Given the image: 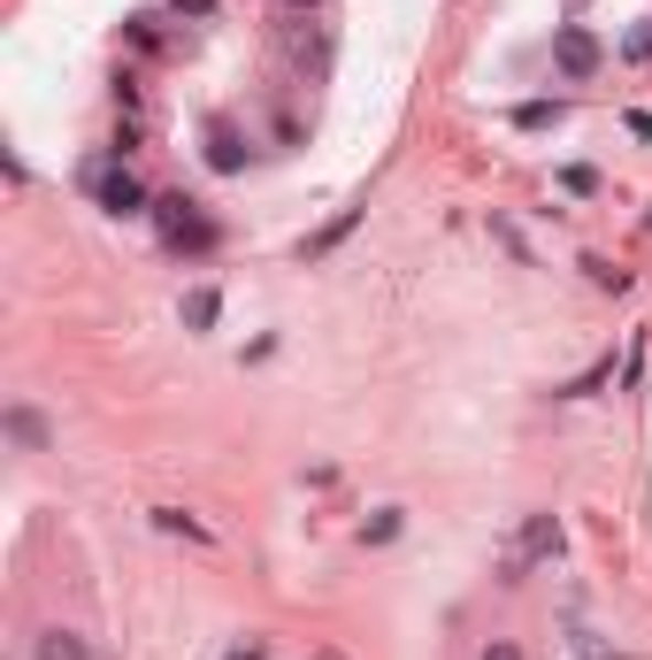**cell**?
Segmentation results:
<instances>
[{"label": "cell", "instance_id": "5bb4252c", "mask_svg": "<svg viewBox=\"0 0 652 660\" xmlns=\"http://www.w3.org/2000/svg\"><path fill=\"white\" fill-rule=\"evenodd\" d=\"M514 124H522V131H545V124H560V100H530Z\"/></svg>", "mask_w": 652, "mask_h": 660}, {"label": "cell", "instance_id": "7c38bea8", "mask_svg": "<svg viewBox=\"0 0 652 660\" xmlns=\"http://www.w3.org/2000/svg\"><path fill=\"white\" fill-rule=\"evenodd\" d=\"M353 223H361V207H345V215H338V223H330L323 238H308V246H300V254H330V246H338V238H345V231H353Z\"/></svg>", "mask_w": 652, "mask_h": 660}, {"label": "cell", "instance_id": "ffe728a7", "mask_svg": "<svg viewBox=\"0 0 652 660\" xmlns=\"http://www.w3.org/2000/svg\"><path fill=\"white\" fill-rule=\"evenodd\" d=\"M231 660H261V646H238V653H231Z\"/></svg>", "mask_w": 652, "mask_h": 660}, {"label": "cell", "instance_id": "6da1fadb", "mask_svg": "<svg viewBox=\"0 0 652 660\" xmlns=\"http://www.w3.org/2000/svg\"><path fill=\"white\" fill-rule=\"evenodd\" d=\"M85 184H93V200H100L108 215H147V207H154V200H147V184L116 162V155H93V162H85Z\"/></svg>", "mask_w": 652, "mask_h": 660}, {"label": "cell", "instance_id": "3957f363", "mask_svg": "<svg viewBox=\"0 0 652 660\" xmlns=\"http://www.w3.org/2000/svg\"><path fill=\"white\" fill-rule=\"evenodd\" d=\"M553 553H560V522H553V514H530V530H522V545L506 553V568H499V576L514 584L530 561H553Z\"/></svg>", "mask_w": 652, "mask_h": 660}, {"label": "cell", "instance_id": "7a4b0ae2", "mask_svg": "<svg viewBox=\"0 0 652 660\" xmlns=\"http://www.w3.org/2000/svg\"><path fill=\"white\" fill-rule=\"evenodd\" d=\"M553 62H560L568 85H584V77L599 70V39H591L584 23H560V31H553Z\"/></svg>", "mask_w": 652, "mask_h": 660}, {"label": "cell", "instance_id": "8992f818", "mask_svg": "<svg viewBox=\"0 0 652 660\" xmlns=\"http://www.w3.org/2000/svg\"><path fill=\"white\" fill-rule=\"evenodd\" d=\"M607 376H614V353H599L584 376H568V384H560V400H591V392H607Z\"/></svg>", "mask_w": 652, "mask_h": 660}, {"label": "cell", "instance_id": "30bf717a", "mask_svg": "<svg viewBox=\"0 0 652 660\" xmlns=\"http://www.w3.org/2000/svg\"><path fill=\"white\" fill-rule=\"evenodd\" d=\"M215 238H223V231H215V223H207V215H200V223H192V231H184V238H177V254H215Z\"/></svg>", "mask_w": 652, "mask_h": 660}, {"label": "cell", "instance_id": "52a82bcc", "mask_svg": "<svg viewBox=\"0 0 652 660\" xmlns=\"http://www.w3.org/2000/svg\"><path fill=\"white\" fill-rule=\"evenodd\" d=\"M223 316V300H215V285H200V292H184V330H215Z\"/></svg>", "mask_w": 652, "mask_h": 660}, {"label": "cell", "instance_id": "d6986e66", "mask_svg": "<svg viewBox=\"0 0 652 660\" xmlns=\"http://www.w3.org/2000/svg\"><path fill=\"white\" fill-rule=\"evenodd\" d=\"M484 660H522V653H514V646H484Z\"/></svg>", "mask_w": 652, "mask_h": 660}, {"label": "cell", "instance_id": "ac0fdd59", "mask_svg": "<svg viewBox=\"0 0 652 660\" xmlns=\"http://www.w3.org/2000/svg\"><path fill=\"white\" fill-rule=\"evenodd\" d=\"M576 653H584V660H630V653H607V646H599V638H584V630H576Z\"/></svg>", "mask_w": 652, "mask_h": 660}, {"label": "cell", "instance_id": "2e32d148", "mask_svg": "<svg viewBox=\"0 0 652 660\" xmlns=\"http://www.w3.org/2000/svg\"><path fill=\"white\" fill-rule=\"evenodd\" d=\"M560 192H576V200L599 192V169H560Z\"/></svg>", "mask_w": 652, "mask_h": 660}, {"label": "cell", "instance_id": "ba28073f", "mask_svg": "<svg viewBox=\"0 0 652 660\" xmlns=\"http://www.w3.org/2000/svg\"><path fill=\"white\" fill-rule=\"evenodd\" d=\"M207 162H215V169H238V162H246V147H238V131H231V124H215V131H207Z\"/></svg>", "mask_w": 652, "mask_h": 660}, {"label": "cell", "instance_id": "8fae6325", "mask_svg": "<svg viewBox=\"0 0 652 660\" xmlns=\"http://www.w3.org/2000/svg\"><path fill=\"white\" fill-rule=\"evenodd\" d=\"M361 537H368V545H392V537H399V507H376V514H368V530H361Z\"/></svg>", "mask_w": 652, "mask_h": 660}, {"label": "cell", "instance_id": "e0dca14e", "mask_svg": "<svg viewBox=\"0 0 652 660\" xmlns=\"http://www.w3.org/2000/svg\"><path fill=\"white\" fill-rule=\"evenodd\" d=\"M622 54H630V62H652V23H638V31L622 39Z\"/></svg>", "mask_w": 652, "mask_h": 660}, {"label": "cell", "instance_id": "5b68a950", "mask_svg": "<svg viewBox=\"0 0 652 660\" xmlns=\"http://www.w3.org/2000/svg\"><path fill=\"white\" fill-rule=\"evenodd\" d=\"M8 438H15L23 454H46V415H39V407H8Z\"/></svg>", "mask_w": 652, "mask_h": 660}, {"label": "cell", "instance_id": "4fadbf2b", "mask_svg": "<svg viewBox=\"0 0 652 660\" xmlns=\"http://www.w3.org/2000/svg\"><path fill=\"white\" fill-rule=\"evenodd\" d=\"M154 522H162L169 537H207V530H200V522H192L184 507H154Z\"/></svg>", "mask_w": 652, "mask_h": 660}, {"label": "cell", "instance_id": "277c9868", "mask_svg": "<svg viewBox=\"0 0 652 660\" xmlns=\"http://www.w3.org/2000/svg\"><path fill=\"white\" fill-rule=\"evenodd\" d=\"M154 223H162V238L177 246L192 223H200V200H184V192H169V200H154Z\"/></svg>", "mask_w": 652, "mask_h": 660}, {"label": "cell", "instance_id": "9a60e30c", "mask_svg": "<svg viewBox=\"0 0 652 660\" xmlns=\"http://www.w3.org/2000/svg\"><path fill=\"white\" fill-rule=\"evenodd\" d=\"M584 269H591V285H607V292H622V285H630V269H614V262H599V254H591Z\"/></svg>", "mask_w": 652, "mask_h": 660}, {"label": "cell", "instance_id": "9c48e42d", "mask_svg": "<svg viewBox=\"0 0 652 660\" xmlns=\"http://www.w3.org/2000/svg\"><path fill=\"white\" fill-rule=\"evenodd\" d=\"M39 660H85V638L77 630H46L39 638Z\"/></svg>", "mask_w": 652, "mask_h": 660}]
</instances>
